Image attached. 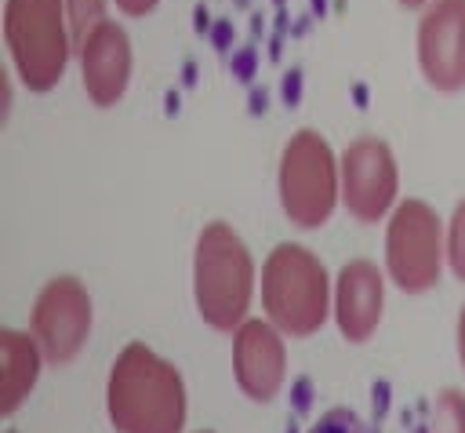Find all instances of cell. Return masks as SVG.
Here are the masks:
<instances>
[{
  "label": "cell",
  "mask_w": 465,
  "mask_h": 433,
  "mask_svg": "<svg viewBox=\"0 0 465 433\" xmlns=\"http://www.w3.org/2000/svg\"><path fill=\"white\" fill-rule=\"evenodd\" d=\"M432 433H465V397L458 389H443L436 397Z\"/></svg>",
  "instance_id": "obj_14"
},
{
  "label": "cell",
  "mask_w": 465,
  "mask_h": 433,
  "mask_svg": "<svg viewBox=\"0 0 465 433\" xmlns=\"http://www.w3.org/2000/svg\"><path fill=\"white\" fill-rule=\"evenodd\" d=\"M454 338H458V360H461V368H465V306H461V313H458V331H454Z\"/></svg>",
  "instance_id": "obj_19"
},
{
  "label": "cell",
  "mask_w": 465,
  "mask_h": 433,
  "mask_svg": "<svg viewBox=\"0 0 465 433\" xmlns=\"http://www.w3.org/2000/svg\"><path fill=\"white\" fill-rule=\"evenodd\" d=\"M40 364H44V349L29 331H18V327L0 331V411L4 415L18 411V404L33 393L40 378Z\"/></svg>",
  "instance_id": "obj_13"
},
{
  "label": "cell",
  "mask_w": 465,
  "mask_h": 433,
  "mask_svg": "<svg viewBox=\"0 0 465 433\" xmlns=\"http://www.w3.org/2000/svg\"><path fill=\"white\" fill-rule=\"evenodd\" d=\"M276 189H280V207L294 226L316 229L331 218V211L341 200V164L334 160L320 131L302 127L287 138L280 153Z\"/></svg>",
  "instance_id": "obj_5"
},
{
  "label": "cell",
  "mask_w": 465,
  "mask_h": 433,
  "mask_svg": "<svg viewBox=\"0 0 465 433\" xmlns=\"http://www.w3.org/2000/svg\"><path fill=\"white\" fill-rule=\"evenodd\" d=\"M156 4H160V0H116V7H120L124 15H131V18H142V15H149Z\"/></svg>",
  "instance_id": "obj_18"
},
{
  "label": "cell",
  "mask_w": 465,
  "mask_h": 433,
  "mask_svg": "<svg viewBox=\"0 0 465 433\" xmlns=\"http://www.w3.org/2000/svg\"><path fill=\"white\" fill-rule=\"evenodd\" d=\"M76 62L84 76V91L98 109H109L124 98L131 84V40L124 25L105 18L76 44Z\"/></svg>",
  "instance_id": "obj_11"
},
{
  "label": "cell",
  "mask_w": 465,
  "mask_h": 433,
  "mask_svg": "<svg viewBox=\"0 0 465 433\" xmlns=\"http://www.w3.org/2000/svg\"><path fill=\"white\" fill-rule=\"evenodd\" d=\"M400 4H403V7H425L429 0H400Z\"/></svg>",
  "instance_id": "obj_20"
},
{
  "label": "cell",
  "mask_w": 465,
  "mask_h": 433,
  "mask_svg": "<svg viewBox=\"0 0 465 433\" xmlns=\"http://www.w3.org/2000/svg\"><path fill=\"white\" fill-rule=\"evenodd\" d=\"M193 298L214 331H236L254 298V258L229 222H207L193 251Z\"/></svg>",
  "instance_id": "obj_2"
},
{
  "label": "cell",
  "mask_w": 465,
  "mask_h": 433,
  "mask_svg": "<svg viewBox=\"0 0 465 433\" xmlns=\"http://www.w3.org/2000/svg\"><path fill=\"white\" fill-rule=\"evenodd\" d=\"M203 433H211V429H203Z\"/></svg>",
  "instance_id": "obj_21"
},
{
  "label": "cell",
  "mask_w": 465,
  "mask_h": 433,
  "mask_svg": "<svg viewBox=\"0 0 465 433\" xmlns=\"http://www.w3.org/2000/svg\"><path fill=\"white\" fill-rule=\"evenodd\" d=\"M447 266L458 280H465V196L454 204L447 222Z\"/></svg>",
  "instance_id": "obj_16"
},
{
  "label": "cell",
  "mask_w": 465,
  "mask_h": 433,
  "mask_svg": "<svg viewBox=\"0 0 465 433\" xmlns=\"http://www.w3.org/2000/svg\"><path fill=\"white\" fill-rule=\"evenodd\" d=\"M232 375L240 393L254 404H265L280 393L287 375V349H283V331L269 317L265 320L247 317L232 331Z\"/></svg>",
  "instance_id": "obj_10"
},
{
  "label": "cell",
  "mask_w": 465,
  "mask_h": 433,
  "mask_svg": "<svg viewBox=\"0 0 465 433\" xmlns=\"http://www.w3.org/2000/svg\"><path fill=\"white\" fill-rule=\"evenodd\" d=\"M105 411L116 433H182L185 386L178 368L145 342H127L109 368Z\"/></svg>",
  "instance_id": "obj_1"
},
{
  "label": "cell",
  "mask_w": 465,
  "mask_h": 433,
  "mask_svg": "<svg viewBox=\"0 0 465 433\" xmlns=\"http://www.w3.org/2000/svg\"><path fill=\"white\" fill-rule=\"evenodd\" d=\"M262 309L283 335H312L334 309L323 262L302 244H276L262 266Z\"/></svg>",
  "instance_id": "obj_3"
},
{
  "label": "cell",
  "mask_w": 465,
  "mask_h": 433,
  "mask_svg": "<svg viewBox=\"0 0 465 433\" xmlns=\"http://www.w3.org/2000/svg\"><path fill=\"white\" fill-rule=\"evenodd\" d=\"M396 189H400V171L392 149L374 135H360L341 156L345 211L360 222H378L396 207Z\"/></svg>",
  "instance_id": "obj_8"
},
{
  "label": "cell",
  "mask_w": 465,
  "mask_h": 433,
  "mask_svg": "<svg viewBox=\"0 0 465 433\" xmlns=\"http://www.w3.org/2000/svg\"><path fill=\"white\" fill-rule=\"evenodd\" d=\"M381 306H385L381 269L367 258L345 262L338 280H334V324H338L341 338L367 342L378 331Z\"/></svg>",
  "instance_id": "obj_12"
},
{
  "label": "cell",
  "mask_w": 465,
  "mask_h": 433,
  "mask_svg": "<svg viewBox=\"0 0 465 433\" xmlns=\"http://www.w3.org/2000/svg\"><path fill=\"white\" fill-rule=\"evenodd\" d=\"M105 7H109V0H65V15H69V29H73V40L76 44L94 25L105 22Z\"/></svg>",
  "instance_id": "obj_15"
},
{
  "label": "cell",
  "mask_w": 465,
  "mask_h": 433,
  "mask_svg": "<svg viewBox=\"0 0 465 433\" xmlns=\"http://www.w3.org/2000/svg\"><path fill=\"white\" fill-rule=\"evenodd\" d=\"M443 262L447 229L440 226V215L418 196L400 200L385 226V269L392 284L407 295H421L440 280Z\"/></svg>",
  "instance_id": "obj_6"
},
{
  "label": "cell",
  "mask_w": 465,
  "mask_h": 433,
  "mask_svg": "<svg viewBox=\"0 0 465 433\" xmlns=\"http://www.w3.org/2000/svg\"><path fill=\"white\" fill-rule=\"evenodd\" d=\"M29 335L47 364H69L91 335V295L76 277H54L40 287L29 317Z\"/></svg>",
  "instance_id": "obj_7"
},
{
  "label": "cell",
  "mask_w": 465,
  "mask_h": 433,
  "mask_svg": "<svg viewBox=\"0 0 465 433\" xmlns=\"http://www.w3.org/2000/svg\"><path fill=\"white\" fill-rule=\"evenodd\" d=\"M4 44L18 80L44 95L51 91L76 47L65 0H7L4 4Z\"/></svg>",
  "instance_id": "obj_4"
},
{
  "label": "cell",
  "mask_w": 465,
  "mask_h": 433,
  "mask_svg": "<svg viewBox=\"0 0 465 433\" xmlns=\"http://www.w3.org/2000/svg\"><path fill=\"white\" fill-rule=\"evenodd\" d=\"M309 433H378L374 426H367L356 411H349V408H331Z\"/></svg>",
  "instance_id": "obj_17"
},
{
  "label": "cell",
  "mask_w": 465,
  "mask_h": 433,
  "mask_svg": "<svg viewBox=\"0 0 465 433\" xmlns=\"http://www.w3.org/2000/svg\"><path fill=\"white\" fill-rule=\"evenodd\" d=\"M418 69L429 87H465V0H429L418 22Z\"/></svg>",
  "instance_id": "obj_9"
}]
</instances>
